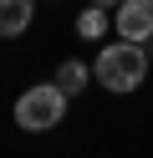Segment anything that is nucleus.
<instances>
[{
  "instance_id": "obj_1",
  "label": "nucleus",
  "mask_w": 153,
  "mask_h": 158,
  "mask_svg": "<svg viewBox=\"0 0 153 158\" xmlns=\"http://www.w3.org/2000/svg\"><path fill=\"white\" fill-rule=\"evenodd\" d=\"M97 82L107 87V92H133V87H143V77H148V56H143L138 41H117V46H102L97 51Z\"/></svg>"
},
{
  "instance_id": "obj_5",
  "label": "nucleus",
  "mask_w": 153,
  "mask_h": 158,
  "mask_svg": "<svg viewBox=\"0 0 153 158\" xmlns=\"http://www.w3.org/2000/svg\"><path fill=\"white\" fill-rule=\"evenodd\" d=\"M87 77H92V72H87L82 61H61V66H56V87H61L66 97H77L82 87H87Z\"/></svg>"
},
{
  "instance_id": "obj_7",
  "label": "nucleus",
  "mask_w": 153,
  "mask_h": 158,
  "mask_svg": "<svg viewBox=\"0 0 153 158\" xmlns=\"http://www.w3.org/2000/svg\"><path fill=\"white\" fill-rule=\"evenodd\" d=\"M92 5H97V10H107V5H122V0H92Z\"/></svg>"
},
{
  "instance_id": "obj_6",
  "label": "nucleus",
  "mask_w": 153,
  "mask_h": 158,
  "mask_svg": "<svg viewBox=\"0 0 153 158\" xmlns=\"http://www.w3.org/2000/svg\"><path fill=\"white\" fill-rule=\"evenodd\" d=\"M77 31H82V36H87V41H97V36H102V31H107V15H102V10H97V5H87V10H82V15H77Z\"/></svg>"
},
{
  "instance_id": "obj_2",
  "label": "nucleus",
  "mask_w": 153,
  "mask_h": 158,
  "mask_svg": "<svg viewBox=\"0 0 153 158\" xmlns=\"http://www.w3.org/2000/svg\"><path fill=\"white\" fill-rule=\"evenodd\" d=\"M61 112H66V92H61L56 82H41V87H31V92L15 97V123L26 127V133H46V127H56Z\"/></svg>"
},
{
  "instance_id": "obj_4",
  "label": "nucleus",
  "mask_w": 153,
  "mask_h": 158,
  "mask_svg": "<svg viewBox=\"0 0 153 158\" xmlns=\"http://www.w3.org/2000/svg\"><path fill=\"white\" fill-rule=\"evenodd\" d=\"M36 15V0H0V36H20Z\"/></svg>"
},
{
  "instance_id": "obj_3",
  "label": "nucleus",
  "mask_w": 153,
  "mask_h": 158,
  "mask_svg": "<svg viewBox=\"0 0 153 158\" xmlns=\"http://www.w3.org/2000/svg\"><path fill=\"white\" fill-rule=\"evenodd\" d=\"M117 36L122 41H148L153 36V0H122L117 5Z\"/></svg>"
}]
</instances>
